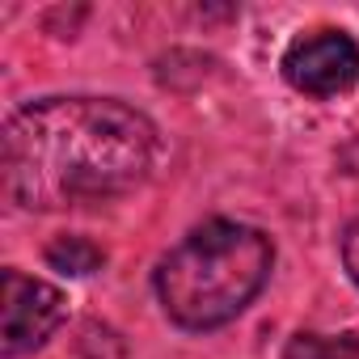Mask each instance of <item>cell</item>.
Returning a JSON list of instances; mask_svg holds the SVG:
<instances>
[{
    "label": "cell",
    "mask_w": 359,
    "mask_h": 359,
    "mask_svg": "<svg viewBox=\"0 0 359 359\" xmlns=\"http://www.w3.org/2000/svg\"><path fill=\"white\" fill-rule=\"evenodd\" d=\"M156 152V123L118 97H43L5 123V191L26 212L114 199L152 173Z\"/></svg>",
    "instance_id": "6da1fadb"
},
{
    "label": "cell",
    "mask_w": 359,
    "mask_h": 359,
    "mask_svg": "<svg viewBox=\"0 0 359 359\" xmlns=\"http://www.w3.org/2000/svg\"><path fill=\"white\" fill-rule=\"evenodd\" d=\"M275 271V241L241 220H208L191 229L152 271L156 300L165 317L187 330L208 334L237 321Z\"/></svg>",
    "instance_id": "7a4b0ae2"
},
{
    "label": "cell",
    "mask_w": 359,
    "mask_h": 359,
    "mask_svg": "<svg viewBox=\"0 0 359 359\" xmlns=\"http://www.w3.org/2000/svg\"><path fill=\"white\" fill-rule=\"evenodd\" d=\"M279 68L283 81L304 97H346L359 85V43L346 30H309L283 51Z\"/></svg>",
    "instance_id": "3957f363"
},
{
    "label": "cell",
    "mask_w": 359,
    "mask_h": 359,
    "mask_svg": "<svg viewBox=\"0 0 359 359\" xmlns=\"http://www.w3.org/2000/svg\"><path fill=\"white\" fill-rule=\"evenodd\" d=\"M68 317V296L18 266L5 271V330H0V359H22L39 351Z\"/></svg>",
    "instance_id": "277c9868"
},
{
    "label": "cell",
    "mask_w": 359,
    "mask_h": 359,
    "mask_svg": "<svg viewBox=\"0 0 359 359\" xmlns=\"http://www.w3.org/2000/svg\"><path fill=\"white\" fill-rule=\"evenodd\" d=\"M102 262H106V250L93 245V241L81 237V233L55 237V241L47 245V266H51V271H64V275H93V271H102Z\"/></svg>",
    "instance_id": "5b68a950"
},
{
    "label": "cell",
    "mask_w": 359,
    "mask_h": 359,
    "mask_svg": "<svg viewBox=\"0 0 359 359\" xmlns=\"http://www.w3.org/2000/svg\"><path fill=\"white\" fill-rule=\"evenodd\" d=\"M283 359H359V330L346 334H296Z\"/></svg>",
    "instance_id": "8992f818"
},
{
    "label": "cell",
    "mask_w": 359,
    "mask_h": 359,
    "mask_svg": "<svg viewBox=\"0 0 359 359\" xmlns=\"http://www.w3.org/2000/svg\"><path fill=\"white\" fill-rule=\"evenodd\" d=\"M342 266H346L351 283L359 287V220L346 224V233H342Z\"/></svg>",
    "instance_id": "52a82bcc"
}]
</instances>
